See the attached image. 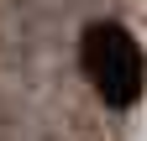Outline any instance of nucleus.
<instances>
[{
	"label": "nucleus",
	"instance_id": "nucleus-1",
	"mask_svg": "<svg viewBox=\"0 0 147 141\" xmlns=\"http://www.w3.org/2000/svg\"><path fill=\"white\" fill-rule=\"evenodd\" d=\"M84 58V78L95 84V94L110 110H131L142 94V47L131 42V31L116 21H95L79 42Z\"/></svg>",
	"mask_w": 147,
	"mask_h": 141
}]
</instances>
